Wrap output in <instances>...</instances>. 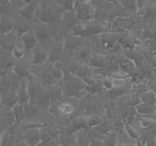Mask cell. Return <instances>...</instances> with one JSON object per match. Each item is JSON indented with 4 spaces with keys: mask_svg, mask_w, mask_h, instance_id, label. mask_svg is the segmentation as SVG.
Returning a JSON list of instances; mask_svg holds the SVG:
<instances>
[{
    "mask_svg": "<svg viewBox=\"0 0 156 146\" xmlns=\"http://www.w3.org/2000/svg\"><path fill=\"white\" fill-rule=\"evenodd\" d=\"M64 84V91L67 93L69 97H76V95L80 91L86 88V84L83 78H79L73 74H67L62 79Z\"/></svg>",
    "mask_w": 156,
    "mask_h": 146,
    "instance_id": "cell-1",
    "label": "cell"
},
{
    "mask_svg": "<svg viewBox=\"0 0 156 146\" xmlns=\"http://www.w3.org/2000/svg\"><path fill=\"white\" fill-rule=\"evenodd\" d=\"M16 123V119L13 117L12 110L10 108H5L0 109V132H6Z\"/></svg>",
    "mask_w": 156,
    "mask_h": 146,
    "instance_id": "cell-2",
    "label": "cell"
},
{
    "mask_svg": "<svg viewBox=\"0 0 156 146\" xmlns=\"http://www.w3.org/2000/svg\"><path fill=\"white\" fill-rule=\"evenodd\" d=\"M118 37H119V34L116 33H104L101 34L98 36V41L101 44V46L103 47V49H112L113 46L118 41Z\"/></svg>",
    "mask_w": 156,
    "mask_h": 146,
    "instance_id": "cell-3",
    "label": "cell"
},
{
    "mask_svg": "<svg viewBox=\"0 0 156 146\" xmlns=\"http://www.w3.org/2000/svg\"><path fill=\"white\" fill-rule=\"evenodd\" d=\"M120 70H123L124 73H126L129 77H137V76H140V73L137 68L136 64L133 62V60H130V59L126 58L125 56L122 57L120 59Z\"/></svg>",
    "mask_w": 156,
    "mask_h": 146,
    "instance_id": "cell-4",
    "label": "cell"
},
{
    "mask_svg": "<svg viewBox=\"0 0 156 146\" xmlns=\"http://www.w3.org/2000/svg\"><path fill=\"white\" fill-rule=\"evenodd\" d=\"M93 56H94V52H93V50L89 47L80 46L79 48L76 49L75 60L81 62V64H85V65H89Z\"/></svg>",
    "mask_w": 156,
    "mask_h": 146,
    "instance_id": "cell-5",
    "label": "cell"
},
{
    "mask_svg": "<svg viewBox=\"0 0 156 146\" xmlns=\"http://www.w3.org/2000/svg\"><path fill=\"white\" fill-rule=\"evenodd\" d=\"M118 42L123 46L124 49H134L137 44V39L129 31H124L119 34Z\"/></svg>",
    "mask_w": 156,
    "mask_h": 146,
    "instance_id": "cell-6",
    "label": "cell"
},
{
    "mask_svg": "<svg viewBox=\"0 0 156 146\" xmlns=\"http://www.w3.org/2000/svg\"><path fill=\"white\" fill-rule=\"evenodd\" d=\"M40 130L41 128H33V130H23V141H26L30 146H35L40 140Z\"/></svg>",
    "mask_w": 156,
    "mask_h": 146,
    "instance_id": "cell-7",
    "label": "cell"
},
{
    "mask_svg": "<svg viewBox=\"0 0 156 146\" xmlns=\"http://www.w3.org/2000/svg\"><path fill=\"white\" fill-rule=\"evenodd\" d=\"M137 115L146 117H154L156 116V106L155 105H150L146 103H140L136 107Z\"/></svg>",
    "mask_w": 156,
    "mask_h": 146,
    "instance_id": "cell-8",
    "label": "cell"
},
{
    "mask_svg": "<svg viewBox=\"0 0 156 146\" xmlns=\"http://www.w3.org/2000/svg\"><path fill=\"white\" fill-rule=\"evenodd\" d=\"M76 13L78 18L84 21H90L94 18V10L91 9L88 5H79L76 8Z\"/></svg>",
    "mask_w": 156,
    "mask_h": 146,
    "instance_id": "cell-9",
    "label": "cell"
},
{
    "mask_svg": "<svg viewBox=\"0 0 156 146\" xmlns=\"http://www.w3.org/2000/svg\"><path fill=\"white\" fill-rule=\"evenodd\" d=\"M20 37H21L23 40L25 41L26 50H33L34 48H36L37 40H38V39H37L36 33H35L34 30H29V31L23 34Z\"/></svg>",
    "mask_w": 156,
    "mask_h": 146,
    "instance_id": "cell-10",
    "label": "cell"
},
{
    "mask_svg": "<svg viewBox=\"0 0 156 146\" xmlns=\"http://www.w3.org/2000/svg\"><path fill=\"white\" fill-rule=\"evenodd\" d=\"M47 58H48V55L44 50V48L36 47L31 50V62L35 65H40L42 62H45Z\"/></svg>",
    "mask_w": 156,
    "mask_h": 146,
    "instance_id": "cell-11",
    "label": "cell"
},
{
    "mask_svg": "<svg viewBox=\"0 0 156 146\" xmlns=\"http://www.w3.org/2000/svg\"><path fill=\"white\" fill-rule=\"evenodd\" d=\"M57 141L60 144V146H77L75 134L60 133L57 137Z\"/></svg>",
    "mask_w": 156,
    "mask_h": 146,
    "instance_id": "cell-12",
    "label": "cell"
},
{
    "mask_svg": "<svg viewBox=\"0 0 156 146\" xmlns=\"http://www.w3.org/2000/svg\"><path fill=\"white\" fill-rule=\"evenodd\" d=\"M77 146H90L91 140L88 135L87 130H79L75 133Z\"/></svg>",
    "mask_w": 156,
    "mask_h": 146,
    "instance_id": "cell-13",
    "label": "cell"
},
{
    "mask_svg": "<svg viewBox=\"0 0 156 146\" xmlns=\"http://www.w3.org/2000/svg\"><path fill=\"white\" fill-rule=\"evenodd\" d=\"M23 107H25V113H26V119H31V118H35L39 115L40 113V108L37 106L35 103H31V101H27L23 104Z\"/></svg>",
    "mask_w": 156,
    "mask_h": 146,
    "instance_id": "cell-14",
    "label": "cell"
},
{
    "mask_svg": "<svg viewBox=\"0 0 156 146\" xmlns=\"http://www.w3.org/2000/svg\"><path fill=\"white\" fill-rule=\"evenodd\" d=\"M64 42H57L51 47L50 54L48 55V59L50 62H56V60L62 55L64 52Z\"/></svg>",
    "mask_w": 156,
    "mask_h": 146,
    "instance_id": "cell-15",
    "label": "cell"
},
{
    "mask_svg": "<svg viewBox=\"0 0 156 146\" xmlns=\"http://www.w3.org/2000/svg\"><path fill=\"white\" fill-rule=\"evenodd\" d=\"M83 41H84V38L78 36L68 38L64 42V49L65 50H74V49H77L83 45Z\"/></svg>",
    "mask_w": 156,
    "mask_h": 146,
    "instance_id": "cell-16",
    "label": "cell"
},
{
    "mask_svg": "<svg viewBox=\"0 0 156 146\" xmlns=\"http://www.w3.org/2000/svg\"><path fill=\"white\" fill-rule=\"evenodd\" d=\"M49 94H50V103H56L59 101L64 95V88L58 85H51L48 87Z\"/></svg>",
    "mask_w": 156,
    "mask_h": 146,
    "instance_id": "cell-17",
    "label": "cell"
},
{
    "mask_svg": "<svg viewBox=\"0 0 156 146\" xmlns=\"http://www.w3.org/2000/svg\"><path fill=\"white\" fill-rule=\"evenodd\" d=\"M12 114L13 117L16 119V123L21 124L23 120L26 119V113H25V107H23V104H20L18 103L17 105H15L12 107Z\"/></svg>",
    "mask_w": 156,
    "mask_h": 146,
    "instance_id": "cell-18",
    "label": "cell"
},
{
    "mask_svg": "<svg viewBox=\"0 0 156 146\" xmlns=\"http://www.w3.org/2000/svg\"><path fill=\"white\" fill-rule=\"evenodd\" d=\"M76 109V106L69 101H62V103H58V112L60 115H72L74 114Z\"/></svg>",
    "mask_w": 156,
    "mask_h": 146,
    "instance_id": "cell-19",
    "label": "cell"
},
{
    "mask_svg": "<svg viewBox=\"0 0 156 146\" xmlns=\"http://www.w3.org/2000/svg\"><path fill=\"white\" fill-rule=\"evenodd\" d=\"M104 119L105 118H103V116L99 115V114H91V115H88L87 116V130L97 127L98 125H101V124L104 122Z\"/></svg>",
    "mask_w": 156,
    "mask_h": 146,
    "instance_id": "cell-20",
    "label": "cell"
},
{
    "mask_svg": "<svg viewBox=\"0 0 156 146\" xmlns=\"http://www.w3.org/2000/svg\"><path fill=\"white\" fill-rule=\"evenodd\" d=\"M35 33H36L37 39H39V40H47V38L50 35V29H49V27L46 23H40Z\"/></svg>",
    "mask_w": 156,
    "mask_h": 146,
    "instance_id": "cell-21",
    "label": "cell"
},
{
    "mask_svg": "<svg viewBox=\"0 0 156 146\" xmlns=\"http://www.w3.org/2000/svg\"><path fill=\"white\" fill-rule=\"evenodd\" d=\"M140 98L142 103H146V104L155 105L156 106V95L152 89H148L142 95H140Z\"/></svg>",
    "mask_w": 156,
    "mask_h": 146,
    "instance_id": "cell-22",
    "label": "cell"
},
{
    "mask_svg": "<svg viewBox=\"0 0 156 146\" xmlns=\"http://www.w3.org/2000/svg\"><path fill=\"white\" fill-rule=\"evenodd\" d=\"M62 21L64 25H66L67 27H72V28L75 27L76 25H78V23H80L78 21L77 18H76L75 15L72 12H66L65 15H64V17H62Z\"/></svg>",
    "mask_w": 156,
    "mask_h": 146,
    "instance_id": "cell-23",
    "label": "cell"
},
{
    "mask_svg": "<svg viewBox=\"0 0 156 146\" xmlns=\"http://www.w3.org/2000/svg\"><path fill=\"white\" fill-rule=\"evenodd\" d=\"M101 84H103V88L109 91L111 89L114 88V79L108 75V76H104L101 79Z\"/></svg>",
    "mask_w": 156,
    "mask_h": 146,
    "instance_id": "cell-24",
    "label": "cell"
},
{
    "mask_svg": "<svg viewBox=\"0 0 156 146\" xmlns=\"http://www.w3.org/2000/svg\"><path fill=\"white\" fill-rule=\"evenodd\" d=\"M88 130V135L90 137V140H99V141H104L105 135L101 134L96 128H89Z\"/></svg>",
    "mask_w": 156,
    "mask_h": 146,
    "instance_id": "cell-25",
    "label": "cell"
},
{
    "mask_svg": "<svg viewBox=\"0 0 156 146\" xmlns=\"http://www.w3.org/2000/svg\"><path fill=\"white\" fill-rule=\"evenodd\" d=\"M145 44H146L147 47L150 48L151 52H152V56H155L156 55V38L148 39V40H147Z\"/></svg>",
    "mask_w": 156,
    "mask_h": 146,
    "instance_id": "cell-26",
    "label": "cell"
},
{
    "mask_svg": "<svg viewBox=\"0 0 156 146\" xmlns=\"http://www.w3.org/2000/svg\"><path fill=\"white\" fill-rule=\"evenodd\" d=\"M90 146H105L104 141H99V140H91Z\"/></svg>",
    "mask_w": 156,
    "mask_h": 146,
    "instance_id": "cell-27",
    "label": "cell"
},
{
    "mask_svg": "<svg viewBox=\"0 0 156 146\" xmlns=\"http://www.w3.org/2000/svg\"><path fill=\"white\" fill-rule=\"evenodd\" d=\"M15 146H30L29 144L27 143L26 141H23V140H20L19 142H18V143L16 144V145Z\"/></svg>",
    "mask_w": 156,
    "mask_h": 146,
    "instance_id": "cell-28",
    "label": "cell"
},
{
    "mask_svg": "<svg viewBox=\"0 0 156 146\" xmlns=\"http://www.w3.org/2000/svg\"><path fill=\"white\" fill-rule=\"evenodd\" d=\"M47 145H48V143H46V142H44V141H41V140H39V142L35 146H47Z\"/></svg>",
    "mask_w": 156,
    "mask_h": 146,
    "instance_id": "cell-29",
    "label": "cell"
},
{
    "mask_svg": "<svg viewBox=\"0 0 156 146\" xmlns=\"http://www.w3.org/2000/svg\"><path fill=\"white\" fill-rule=\"evenodd\" d=\"M77 1L79 2V5H87L89 2V0H77Z\"/></svg>",
    "mask_w": 156,
    "mask_h": 146,
    "instance_id": "cell-30",
    "label": "cell"
},
{
    "mask_svg": "<svg viewBox=\"0 0 156 146\" xmlns=\"http://www.w3.org/2000/svg\"><path fill=\"white\" fill-rule=\"evenodd\" d=\"M0 146H2V133L0 132Z\"/></svg>",
    "mask_w": 156,
    "mask_h": 146,
    "instance_id": "cell-31",
    "label": "cell"
},
{
    "mask_svg": "<svg viewBox=\"0 0 156 146\" xmlns=\"http://www.w3.org/2000/svg\"><path fill=\"white\" fill-rule=\"evenodd\" d=\"M1 103H2V95L0 94V104H1Z\"/></svg>",
    "mask_w": 156,
    "mask_h": 146,
    "instance_id": "cell-32",
    "label": "cell"
}]
</instances>
